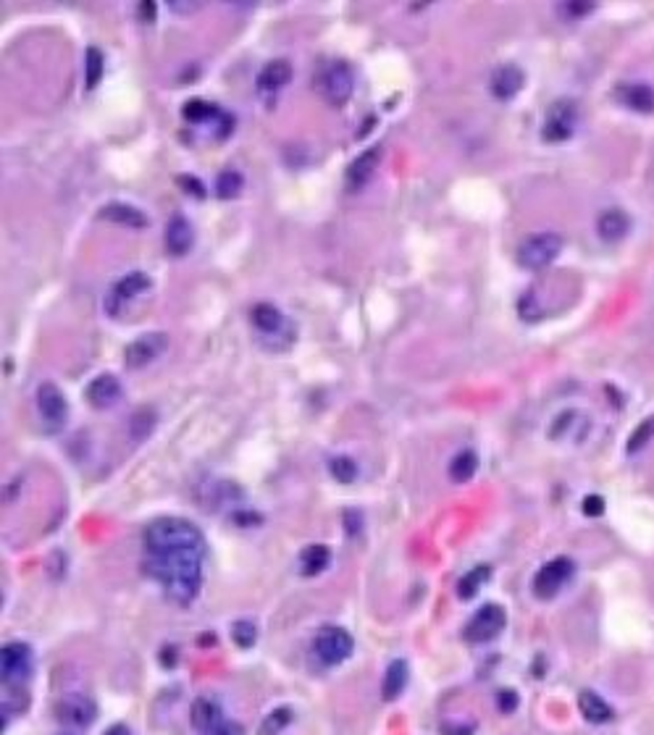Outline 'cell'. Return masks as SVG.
<instances>
[{
	"label": "cell",
	"mask_w": 654,
	"mask_h": 735,
	"mask_svg": "<svg viewBox=\"0 0 654 735\" xmlns=\"http://www.w3.org/2000/svg\"><path fill=\"white\" fill-rule=\"evenodd\" d=\"M289 79H292V63L287 58H276V61H268L258 71L256 85L261 92H279L281 87L289 85Z\"/></svg>",
	"instance_id": "obj_19"
},
{
	"label": "cell",
	"mask_w": 654,
	"mask_h": 735,
	"mask_svg": "<svg viewBox=\"0 0 654 735\" xmlns=\"http://www.w3.org/2000/svg\"><path fill=\"white\" fill-rule=\"evenodd\" d=\"M575 124H578V108H575V103L558 100L547 111V119H544V127H541V137L547 142H566V139L573 137Z\"/></svg>",
	"instance_id": "obj_9"
},
{
	"label": "cell",
	"mask_w": 654,
	"mask_h": 735,
	"mask_svg": "<svg viewBox=\"0 0 654 735\" xmlns=\"http://www.w3.org/2000/svg\"><path fill=\"white\" fill-rule=\"evenodd\" d=\"M250 321L256 326V331L263 334V339H273V337H287L289 342L295 339V329L287 323L284 313L271 303L253 305L250 310Z\"/></svg>",
	"instance_id": "obj_11"
},
{
	"label": "cell",
	"mask_w": 654,
	"mask_h": 735,
	"mask_svg": "<svg viewBox=\"0 0 654 735\" xmlns=\"http://www.w3.org/2000/svg\"><path fill=\"white\" fill-rule=\"evenodd\" d=\"M55 714L63 725L85 728L95 720V704H92V698L82 696V693H69L58 701Z\"/></svg>",
	"instance_id": "obj_13"
},
{
	"label": "cell",
	"mask_w": 654,
	"mask_h": 735,
	"mask_svg": "<svg viewBox=\"0 0 654 735\" xmlns=\"http://www.w3.org/2000/svg\"><path fill=\"white\" fill-rule=\"evenodd\" d=\"M563 250V237L555 234V231H539L533 237H525L516 253L518 263L524 265L525 271H539V268H547L552 260L560 255Z\"/></svg>",
	"instance_id": "obj_3"
},
{
	"label": "cell",
	"mask_w": 654,
	"mask_h": 735,
	"mask_svg": "<svg viewBox=\"0 0 654 735\" xmlns=\"http://www.w3.org/2000/svg\"><path fill=\"white\" fill-rule=\"evenodd\" d=\"M203 735H245V731H242V725H237L231 720H223V722H218L216 728L205 731Z\"/></svg>",
	"instance_id": "obj_36"
},
{
	"label": "cell",
	"mask_w": 654,
	"mask_h": 735,
	"mask_svg": "<svg viewBox=\"0 0 654 735\" xmlns=\"http://www.w3.org/2000/svg\"><path fill=\"white\" fill-rule=\"evenodd\" d=\"M507 625V614L499 605H483L465 625V641L468 644H486L497 639Z\"/></svg>",
	"instance_id": "obj_5"
},
{
	"label": "cell",
	"mask_w": 654,
	"mask_h": 735,
	"mask_svg": "<svg viewBox=\"0 0 654 735\" xmlns=\"http://www.w3.org/2000/svg\"><path fill=\"white\" fill-rule=\"evenodd\" d=\"M100 216L113 221V223H122V226H130V229H145L147 226V216L127 203H111L100 211Z\"/></svg>",
	"instance_id": "obj_24"
},
{
	"label": "cell",
	"mask_w": 654,
	"mask_h": 735,
	"mask_svg": "<svg viewBox=\"0 0 654 735\" xmlns=\"http://www.w3.org/2000/svg\"><path fill=\"white\" fill-rule=\"evenodd\" d=\"M223 720H226V717H223V709H221L218 701L208 698V696L195 698V704H192V728H195V731L205 733V731L216 728L218 722H223Z\"/></svg>",
	"instance_id": "obj_20"
},
{
	"label": "cell",
	"mask_w": 654,
	"mask_h": 735,
	"mask_svg": "<svg viewBox=\"0 0 654 735\" xmlns=\"http://www.w3.org/2000/svg\"><path fill=\"white\" fill-rule=\"evenodd\" d=\"M476 471H479V457H476L474 449H460V452L452 457V463H449V478H452L455 483L471 480V478L476 476Z\"/></svg>",
	"instance_id": "obj_27"
},
{
	"label": "cell",
	"mask_w": 654,
	"mask_h": 735,
	"mask_svg": "<svg viewBox=\"0 0 654 735\" xmlns=\"http://www.w3.org/2000/svg\"><path fill=\"white\" fill-rule=\"evenodd\" d=\"M103 735H131V733L127 725H113V728H108Z\"/></svg>",
	"instance_id": "obj_40"
},
{
	"label": "cell",
	"mask_w": 654,
	"mask_h": 735,
	"mask_svg": "<svg viewBox=\"0 0 654 735\" xmlns=\"http://www.w3.org/2000/svg\"><path fill=\"white\" fill-rule=\"evenodd\" d=\"M181 116L189 124H216V127L223 129V134L231 131V124H218V119L223 121V119H229V113H223L218 105L205 103V100H187L184 108H181Z\"/></svg>",
	"instance_id": "obj_18"
},
{
	"label": "cell",
	"mask_w": 654,
	"mask_h": 735,
	"mask_svg": "<svg viewBox=\"0 0 654 735\" xmlns=\"http://www.w3.org/2000/svg\"><path fill=\"white\" fill-rule=\"evenodd\" d=\"M150 287H153V281H150V276H147L145 271H131L127 276H122V279L113 284V289L108 292L105 310H108L111 315H119L124 305L130 303V300H134V297H139V295H145Z\"/></svg>",
	"instance_id": "obj_10"
},
{
	"label": "cell",
	"mask_w": 654,
	"mask_h": 735,
	"mask_svg": "<svg viewBox=\"0 0 654 735\" xmlns=\"http://www.w3.org/2000/svg\"><path fill=\"white\" fill-rule=\"evenodd\" d=\"M654 436V415L652 418H647L636 431L631 433V438H628V452H636V449H641V447H647V441H652Z\"/></svg>",
	"instance_id": "obj_35"
},
{
	"label": "cell",
	"mask_w": 654,
	"mask_h": 735,
	"mask_svg": "<svg viewBox=\"0 0 654 735\" xmlns=\"http://www.w3.org/2000/svg\"><path fill=\"white\" fill-rule=\"evenodd\" d=\"M231 639H234L237 647L250 649V647L256 644V639H258V628H256L250 620H239V622H234V628H231Z\"/></svg>",
	"instance_id": "obj_34"
},
{
	"label": "cell",
	"mask_w": 654,
	"mask_h": 735,
	"mask_svg": "<svg viewBox=\"0 0 654 735\" xmlns=\"http://www.w3.org/2000/svg\"><path fill=\"white\" fill-rule=\"evenodd\" d=\"M35 670V654L27 644H5L0 651V672L5 683H24Z\"/></svg>",
	"instance_id": "obj_8"
},
{
	"label": "cell",
	"mask_w": 654,
	"mask_h": 735,
	"mask_svg": "<svg viewBox=\"0 0 654 735\" xmlns=\"http://www.w3.org/2000/svg\"><path fill=\"white\" fill-rule=\"evenodd\" d=\"M615 97L625 108H631V111H644L647 113V111L654 108V92L650 85H631V82H625V85H620L615 89Z\"/></svg>",
	"instance_id": "obj_22"
},
{
	"label": "cell",
	"mask_w": 654,
	"mask_h": 735,
	"mask_svg": "<svg viewBox=\"0 0 654 735\" xmlns=\"http://www.w3.org/2000/svg\"><path fill=\"white\" fill-rule=\"evenodd\" d=\"M379 161H382V150L379 147H368V150H363L352 163H349L348 169V187L355 192V189H363L368 181H371V176L376 173V169H379Z\"/></svg>",
	"instance_id": "obj_16"
},
{
	"label": "cell",
	"mask_w": 654,
	"mask_h": 735,
	"mask_svg": "<svg viewBox=\"0 0 654 735\" xmlns=\"http://www.w3.org/2000/svg\"><path fill=\"white\" fill-rule=\"evenodd\" d=\"M489 578H491V567H489V564L474 567L468 575L460 578V583H457V597H460V599H474L481 591V586H483Z\"/></svg>",
	"instance_id": "obj_28"
},
{
	"label": "cell",
	"mask_w": 654,
	"mask_h": 735,
	"mask_svg": "<svg viewBox=\"0 0 654 735\" xmlns=\"http://www.w3.org/2000/svg\"><path fill=\"white\" fill-rule=\"evenodd\" d=\"M583 513L586 515H602L605 513V499L602 497H586L583 499Z\"/></svg>",
	"instance_id": "obj_38"
},
{
	"label": "cell",
	"mask_w": 654,
	"mask_h": 735,
	"mask_svg": "<svg viewBox=\"0 0 654 735\" xmlns=\"http://www.w3.org/2000/svg\"><path fill=\"white\" fill-rule=\"evenodd\" d=\"M355 89V74L348 61H329L318 74V92L329 105H345Z\"/></svg>",
	"instance_id": "obj_2"
},
{
	"label": "cell",
	"mask_w": 654,
	"mask_h": 735,
	"mask_svg": "<svg viewBox=\"0 0 654 735\" xmlns=\"http://www.w3.org/2000/svg\"><path fill=\"white\" fill-rule=\"evenodd\" d=\"M289 722H292V709H289V706L273 709V712L263 720L261 735H279Z\"/></svg>",
	"instance_id": "obj_33"
},
{
	"label": "cell",
	"mask_w": 654,
	"mask_h": 735,
	"mask_svg": "<svg viewBox=\"0 0 654 735\" xmlns=\"http://www.w3.org/2000/svg\"><path fill=\"white\" fill-rule=\"evenodd\" d=\"M169 347V337L164 331H153V334H142L124 349V357H127V365L130 368H145L150 365L153 360H158Z\"/></svg>",
	"instance_id": "obj_12"
},
{
	"label": "cell",
	"mask_w": 654,
	"mask_h": 735,
	"mask_svg": "<svg viewBox=\"0 0 654 735\" xmlns=\"http://www.w3.org/2000/svg\"><path fill=\"white\" fill-rule=\"evenodd\" d=\"M597 229H600V237L602 239H608V242H617V239H623L625 234H628V229H631V221H628V216L623 213V211H605L602 216H600V221H597Z\"/></svg>",
	"instance_id": "obj_25"
},
{
	"label": "cell",
	"mask_w": 654,
	"mask_h": 735,
	"mask_svg": "<svg viewBox=\"0 0 654 735\" xmlns=\"http://www.w3.org/2000/svg\"><path fill=\"white\" fill-rule=\"evenodd\" d=\"M179 184H181V187H187L184 192L197 195V197H205V187H203V181H200V179H192V176H179Z\"/></svg>",
	"instance_id": "obj_37"
},
{
	"label": "cell",
	"mask_w": 654,
	"mask_h": 735,
	"mask_svg": "<svg viewBox=\"0 0 654 735\" xmlns=\"http://www.w3.org/2000/svg\"><path fill=\"white\" fill-rule=\"evenodd\" d=\"M38 413L43 418L45 429L50 433L61 431L66 426V418H69V405H66V397L63 391L58 389L53 381H45L38 387Z\"/></svg>",
	"instance_id": "obj_6"
},
{
	"label": "cell",
	"mask_w": 654,
	"mask_h": 735,
	"mask_svg": "<svg viewBox=\"0 0 654 735\" xmlns=\"http://www.w3.org/2000/svg\"><path fill=\"white\" fill-rule=\"evenodd\" d=\"M329 473H331L334 480H340V483H352V480L357 478V463H355L352 457H348V455L334 457V460L329 463Z\"/></svg>",
	"instance_id": "obj_32"
},
{
	"label": "cell",
	"mask_w": 654,
	"mask_h": 735,
	"mask_svg": "<svg viewBox=\"0 0 654 735\" xmlns=\"http://www.w3.org/2000/svg\"><path fill=\"white\" fill-rule=\"evenodd\" d=\"M103 71H105V58H103L100 47L92 45V47H88V53H85V85H88V89H95V87L100 85Z\"/></svg>",
	"instance_id": "obj_29"
},
{
	"label": "cell",
	"mask_w": 654,
	"mask_h": 735,
	"mask_svg": "<svg viewBox=\"0 0 654 735\" xmlns=\"http://www.w3.org/2000/svg\"><path fill=\"white\" fill-rule=\"evenodd\" d=\"M355 649V641L345 628H323L315 639H313V656L326 664V667H334V664H342L345 659H349V654Z\"/></svg>",
	"instance_id": "obj_4"
},
{
	"label": "cell",
	"mask_w": 654,
	"mask_h": 735,
	"mask_svg": "<svg viewBox=\"0 0 654 735\" xmlns=\"http://www.w3.org/2000/svg\"><path fill=\"white\" fill-rule=\"evenodd\" d=\"M570 575H573V563L567 557H558V560L539 567V572L533 575L531 589L539 599L547 602V599H552L563 591V586L570 580Z\"/></svg>",
	"instance_id": "obj_7"
},
{
	"label": "cell",
	"mask_w": 654,
	"mask_h": 735,
	"mask_svg": "<svg viewBox=\"0 0 654 735\" xmlns=\"http://www.w3.org/2000/svg\"><path fill=\"white\" fill-rule=\"evenodd\" d=\"M192 245H195V229H192V223L184 216H179V213L169 218V226H166V250L172 255H176V258H181V255H187L192 250Z\"/></svg>",
	"instance_id": "obj_17"
},
{
	"label": "cell",
	"mask_w": 654,
	"mask_h": 735,
	"mask_svg": "<svg viewBox=\"0 0 654 735\" xmlns=\"http://www.w3.org/2000/svg\"><path fill=\"white\" fill-rule=\"evenodd\" d=\"M525 85V74L521 66H516V63H505V66H499L494 74H491V92H494V97L497 100H513L521 89H524Z\"/></svg>",
	"instance_id": "obj_15"
},
{
	"label": "cell",
	"mask_w": 654,
	"mask_h": 735,
	"mask_svg": "<svg viewBox=\"0 0 654 735\" xmlns=\"http://www.w3.org/2000/svg\"><path fill=\"white\" fill-rule=\"evenodd\" d=\"M578 712L583 714V720H589V722H594V725L610 722L612 714H615L610 704H608L597 691L578 693Z\"/></svg>",
	"instance_id": "obj_21"
},
{
	"label": "cell",
	"mask_w": 654,
	"mask_h": 735,
	"mask_svg": "<svg viewBox=\"0 0 654 735\" xmlns=\"http://www.w3.org/2000/svg\"><path fill=\"white\" fill-rule=\"evenodd\" d=\"M85 397L95 410H108V407L119 405V399L124 397V387L113 373H100L97 379L89 381Z\"/></svg>",
	"instance_id": "obj_14"
},
{
	"label": "cell",
	"mask_w": 654,
	"mask_h": 735,
	"mask_svg": "<svg viewBox=\"0 0 654 735\" xmlns=\"http://www.w3.org/2000/svg\"><path fill=\"white\" fill-rule=\"evenodd\" d=\"M242 184H245V179H242V173L237 171V169H223L216 179V195L223 197V200L237 197L239 189H242Z\"/></svg>",
	"instance_id": "obj_31"
},
{
	"label": "cell",
	"mask_w": 654,
	"mask_h": 735,
	"mask_svg": "<svg viewBox=\"0 0 654 735\" xmlns=\"http://www.w3.org/2000/svg\"><path fill=\"white\" fill-rule=\"evenodd\" d=\"M516 706H518V693L499 691V709H502V712H513Z\"/></svg>",
	"instance_id": "obj_39"
},
{
	"label": "cell",
	"mask_w": 654,
	"mask_h": 735,
	"mask_svg": "<svg viewBox=\"0 0 654 735\" xmlns=\"http://www.w3.org/2000/svg\"><path fill=\"white\" fill-rule=\"evenodd\" d=\"M145 570L176 605H189L203 586L205 536L184 518H158L145 528Z\"/></svg>",
	"instance_id": "obj_1"
},
{
	"label": "cell",
	"mask_w": 654,
	"mask_h": 735,
	"mask_svg": "<svg viewBox=\"0 0 654 735\" xmlns=\"http://www.w3.org/2000/svg\"><path fill=\"white\" fill-rule=\"evenodd\" d=\"M329 563H331V549H329L326 544H310V547H306V549L300 552V560H298L300 572L307 575V578L321 575V572L329 567Z\"/></svg>",
	"instance_id": "obj_23"
},
{
	"label": "cell",
	"mask_w": 654,
	"mask_h": 735,
	"mask_svg": "<svg viewBox=\"0 0 654 735\" xmlns=\"http://www.w3.org/2000/svg\"><path fill=\"white\" fill-rule=\"evenodd\" d=\"M407 686V662L405 659H392L387 672H384V683H382V693L387 701H394L399 693L405 691Z\"/></svg>",
	"instance_id": "obj_26"
},
{
	"label": "cell",
	"mask_w": 654,
	"mask_h": 735,
	"mask_svg": "<svg viewBox=\"0 0 654 735\" xmlns=\"http://www.w3.org/2000/svg\"><path fill=\"white\" fill-rule=\"evenodd\" d=\"M155 429V413L150 407H139L130 418V436L134 441L147 438V433Z\"/></svg>",
	"instance_id": "obj_30"
}]
</instances>
